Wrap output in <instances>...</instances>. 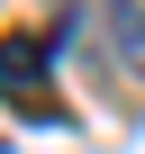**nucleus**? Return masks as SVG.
I'll return each instance as SVG.
<instances>
[{"label": "nucleus", "instance_id": "obj_1", "mask_svg": "<svg viewBox=\"0 0 145 154\" xmlns=\"http://www.w3.org/2000/svg\"><path fill=\"white\" fill-rule=\"evenodd\" d=\"M0 100L27 118H63L54 100V36H0Z\"/></svg>", "mask_w": 145, "mask_h": 154}]
</instances>
